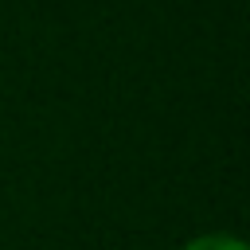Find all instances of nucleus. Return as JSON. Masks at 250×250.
Here are the masks:
<instances>
[{"label": "nucleus", "instance_id": "nucleus-1", "mask_svg": "<svg viewBox=\"0 0 250 250\" xmlns=\"http://www.w3.org/2000/svg\"><path fill=\"white\" fill-rule=\"evenodd\" d=\"M180 250H250L238 234H227V230H207V234H195L188 238Z\"/></svg>", "mask_w": 250, "mask_h": 250}]
</instances>
